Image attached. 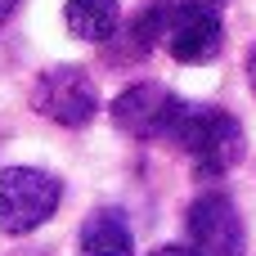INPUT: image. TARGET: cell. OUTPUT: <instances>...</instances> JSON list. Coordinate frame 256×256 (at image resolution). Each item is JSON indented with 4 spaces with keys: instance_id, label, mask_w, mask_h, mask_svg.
Returning a JSON list of instances; mask_svg holds the SVG:
<instances>
[{
    "instance_id": "1",
    "label": "cell",
    "mask_w": 256,
    "mask_h": 256,
    "mask_svg": "<svg viewBox=\"0 0 256 256\" xmlns=\"http://www.w3.org/2000/svg\"><path fill=\"white\" fill-rule=\"evenodd\" d=\"M171 140L189 153V162H194L198 176H225L248 153L238 117L225 112V108H207V104H189Z\"/></svg>"
},
{
    "instance_id": "2",
    "label": "cell",
    "mask_w": 256,
    "mask_h": 256,
    "mask_svg": "<svg viewBox=\"0 0 256 256\" xmlns=\"http://www.w3.org/2000/svg\"><path fill=\"white\" fill-rule=\"evenodd\" d=\"M63 202V180L40 166H4L0 171V234L22 238L40 230Z\"/></svg>"
},
{
    "instance_id": "3",
    "label": "cell",
    "mask_w": 256,
    "mask_h": 256,
    "mask_svg": "<svg viewBox=\"0 0 256 256\" xmlns=\"http://www.w3.org/2000/svg\"><path fill=\"white\" fill-rule=\"evenodd\" d=\"M32 108L54 122V126H68V130H81L94 122L99 112V86L86 68L76 63H54L45 68L36 81H32Z\"/></svg>"
},
{
    "instance_id": "4",
    "label": "cell",
    "mask_w": 256,
    "mask_h": 256,
    "mask_svg": "<svg viewBox=\"0 0 256 256\" xmlns=\"http://www.w3.org/2000/svg\"><path fill=\"white\" fill-rule=\"evenodd\" d=\"M225 4L230 0H180L171 9V22H166V54L176 63H212L220 50H225Z\"/></svg>"
},
{
    "instance_id": "5",
    "label": "cell",
    "mask_w": 256,
    "mask_h": 256,
    "mask_svg": "<svg viewBox=\"0 0 256 256\" xmlns=\"http://www.w3.org/2000/svg\"><path fill=\"white\" fill-rule=\"evenodd\" d=\"M184 108L189 104L180 94H171L166 86L135 81V86H126L112 99V122H117V130L135 135V140H171L180 117H184Z\"/></svg>"
},
{
    "instance_id": "6",
    "label": "cell",
    "mask_w": 256,
    "mask_h": 256,
    "mask_svg": "<svg viewBox=\"0 0 256 256\" xmlns=\"http://www.w3.org/2000/svg\"><path fill=\"white\" fill-rule=\"evenodd\" d=\"M184 225H189V243L202 256H243V216L225 194L194 198Z\"/></svg>"
},
{
    "instance_id": "7",
    "label": "cell",
    "mask_w": 256,
    "mask_h": 256,
    "mask_svg": "<svg viewBox=\"0 0 256 256\" xmlns=\"http://www.w3.org/2000/svg\"><path fill=\"white\" fill-rule=\"evenodd\" d=\"M81 256H135V230L117 207H99L76 230Z\"/></svg>"
},
{
    "instance_id": "8",
    "label": "cell",
    "mask_w": 256,
    "mask_h": 256,
    "mask_svg": "<svg viewBox=\"0 0 256 256\" xmlns=\"http://www.w3.org/2000/svg\"><path fill=\"white\" fill-rule=\"evenodd\" d=\"M63 22L76 40L86 45H108L122 27V4L117 0H68L63 4Z\"/></svg>"
},
{
    "instance_id": "9",
    "label": "cell",
    "mask_w": 256,
    "mask_h": 256,
    "mask_svg": "<svg viewBox=\"0 0 256 256\" xmlns=\"http://www.w3.org/2000/svg\"><path fill=\"white\" fill-rule=\"evenodd\" d=\"M153 256H202L194 243H166V248H158Z\"/></svg>"
},
{
    "instance_id": "10",
    "label": "cell",
    "mask_w": 256,
    "mask_h": 256,
    "mask_svg": "<svg viewBox=\"0 0 256 256\" xmlns=\"http://www.w3.org/2000/svg\"><path fill=\"white\" fill-rule=\"evenodd\" d=\"M248 86L256 90V40L248 45Z\"/></svg>"
},
{
    "instance_id": "11",
    "label": "cell",
    "mask_w": 256,
    "mask_h": 256,
    "mask_svg": "<svg viewBox=\"0 0 256 256\" xmlns=\"http://www.w3.org/2000/svg\"><path fill=\"white\" fill-rule=\"evenodd\" d=\"M18 4H22V0H0V22H4V18H9V14H14Z\"/></svg>"
},
{
    "instance_id": "12",
    "label": "cell",
    "mask_w": 256,
    "mask_h": 256,
    "mask_svg": "<svg viewBox=\"0 0 256 256\" xmlns=\"http://www.w3.org/2000/svg\"><path fill=\"white\" fill-rule=\"evenodd\" d=\"M18 256H50V252H18Z\"/></svg>"
}]
</instances>
